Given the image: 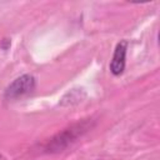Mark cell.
<instances>
[{
  "instance_id": "1",
  "label": "cell",
  "mask_w": 160,
  "mask_h": 160,
  "mask_svg": "<svg viewBox=\"0 0 160 160\" xmlns=\"http://www.w3.org/2000/svg\"><path fill=\"white\" fill-rule=\"evenodd\" d=\"M92 126L91 120H84L76 124H72L71 126L64 129L61 132L56 134L54 138H51L44 146L45 152H60L69 148L72 142H75L80 136H82L88 130H90Z\"/></svg>"
},
{
  "instance_id": "2",
  "label": "cell",
  "mask_w": 160,
  "mask_h": 160,
  "mask_svg": "<svg viewBox=\"0 0 160 160\" xmlns=\"http://www.w3.org/2000/svg\"><path fill=\"white\" fill-rule=\"evenodd\" d=\"M35 89V78L30 74H24L16 79H14L5 89L4 98L8 100H16L22 98Z\"/></svg>"
},
{
  "instance_id": "3",
  "label": "cell",
  "mask_w": 160,
  "mask_h": 160,
  "mask_svg": "<svg viewBox=\"0 0 160 160\" xmlns=\"http://www.w3.org/2000/svg\"><path fill=\"white\" fill-rule=\"evenodd\" d=\"M126 49H128V41L121 40L120 42H118L114 50V55L110 62V71L116 76L124 72L125 62H126Z\"/></svg>"
}]
</instances>
